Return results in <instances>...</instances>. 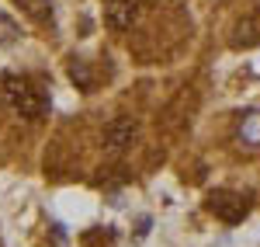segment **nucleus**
Segmentation results:
<instances>
[{
    "label": "nucleus",
    "mask_w": 260,
    "mask_h": 247,
    "mask_svg": "<svg viewBox=\"0 0 260 247\" xmlns=\"http://www.w3.org/2000/svg\"><path fill=\"white\" fill-rule=\"evenodd\" d=\"M4 101H7V108H11L14 115L31 119V122L42 119L45 108H49L45 94H42L35 84H28L24 77H4Z\"/></svg>",
    "instance_id": "1"
},
{
    "label": "nucleus",
    "mask_w": 260,
    "mask_h": 247,
    "mask_svg": "<svg viewBox=\"0 0 260 247\" xmlns=\"http://www.w3.org/2000/svg\"><path fill=\"white\" fill-rule=\"evenodd\" d=\"M136 136H139V122L132 115H118V119H111L104 125V150L108 153H125L136 143Z\"/></svg>",
    "instance_id": "2"
},
{
    "label": "nucleus",
    "mask_w": 260,
    "mask_h": 247,
    "mask_svg": "<svg viewBox=\"0 0 260 247\" xmlns=\"http://www.w3.org/2000/svg\"><path fill=\"white\" fill-rule=\"evenodd\" d=\"M142 18V0H104V21L111 32H128Z\"/></svg>",
    "instance_id": "3"
},
{
    "label": "nucleus",
    "mask_w": 260,
    "mask_h": 247,
    "mask_svg": "<svg viewBox=\"0 0 260 247\" xmlns=\"http://www.w3.org/2000/svg\"><path fill=\"white\" fill-rule=\"evenodd\" d=\"M208 209H212L219 219H225V223H240L243 216L250 212V202H246L243 195H233V191H219V195H212Z\"/></svg>",
    "instance_id": "4"
},
{
    "label": "nucleus",
    "mask_w": 260,
    "mask_h": 247,
    "mask_svg": "<svg viewBox=\"0 0 260 247\" xmlns=\"http://www.w3.org/2000/svg\"><path fill=\"white\" fill-rule=\"evenodd\" d=\"M260 42V7L243 14L236 21V32H233V45H257Z\"/></svg>",
    "instance_id": "5"
},
{
    "label": "nucleus",
    "mask_w": 260,
    "mask_h": 247,
    "mask_svg": "<svg viewBox=\"0 0 260 247\" xmlns=\"http://www.w3.org/2000/svg\"><path fill=\"white\" fill-rule=\"evenodd\" d=\"M14 4H18L31 21H49L52 18V4H49V0H14Z\"/></svg>",
    "instance_id": "6"
},
{
    "label": "nucleus",
    "mask_w": 260,
    "mask_h": 247,
    "mask_svg": "<svg viewBox=\"0 0 260 247\" xmlns=\"http://www.w3.org/2000/svg\"><path fill=\"white\" fill-rule=\"evenodd\" d=\"M240 136H243V143H250V146L260 143V115H246V119H243Z\"/></svg>",
    "instance_id": "7"
},
{
    "label": "nucleus",
    "mask_w": 260,
    "mask_h": 247,
    "mask_svg": "<svg viewBox=\"0 0 260 247\" xmlns=\"http://www.w3.org/2000/svg\"><path fill=\"white\" fill-rule=\"evenodd\" d=\"M70 77L80 84L83 91H90V73H87V66H83L80 60H73V63H70Z\"/></svg>",
    "instance_id": "8"
},
{
    "label": "nucleus",
    "mask_w": 260,
    "mask_h": 247,
    "mask_svg": "<svg viewBox=\"0 0 260 247\" xmlns=\"http://www.w3.org/2000/svg\"><path fill=\"white\" fill-rule=\"evenodd\" d=\"M14 39H18V24L7 14H0V42H14Z\"/></svg>",
    "instance_id": "9"
}]
</instances>
